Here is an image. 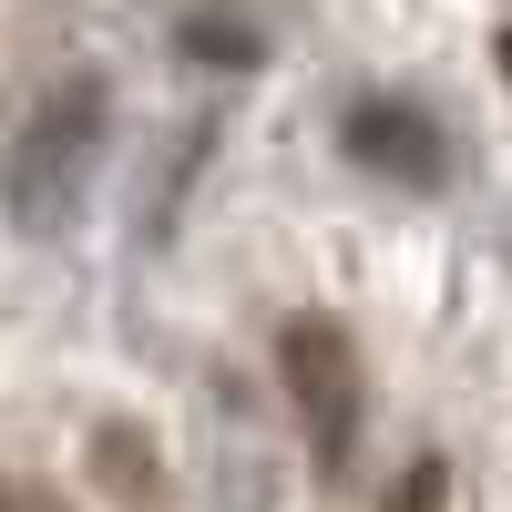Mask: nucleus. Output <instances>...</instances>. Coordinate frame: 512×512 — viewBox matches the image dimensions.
I'll list each match as a JSON object with an SVG mask.
<instances>
[{"label": "nucleus", "instance_id": "obj_3", "mask_svg": "<svg viewBox=\"0 0 512 512\" xmlns=\"http://www.w3.org/2000/svg\"><path fill=\"white\" fill-rule=\"evenodd\" d=\"M379 512H451V461H441V451H420L410 472L390 482V502H379Z\"/></svg>", "mask_w": 512, "mask_h": 512}, {"label": "nucleus", "instance_id": "obj_1", "mask_svg": "<svg viewBox=\"0 0 512 512\" xmlns=\"http://www.w3.org/2000/svg\"><path fill=\"white\" fill-rule=\"evenodd\" d=\"M277 369H287L297 420H308L318 472H349V451H359V359H349V338L328 318H297V328H277Z\"/></svg>", "mask_w": 512, "mask_h": 512}, {"label": "nucleus", "instance_id": "obj_4", "mask_svg": "<svg viewBox=\"0 0 512 512\" xmlns=\"http://www.w3.org/2000/svg\"><path fill=\"white\" fill-rule=\"evenodd\" d=\"M502 72H512V31H502Z\"/></svg>", "mask_w": 512, "mask_h": 512}, {"label": "nucleus", "instance_id": "obj_5", "mask_svg": "<svg viewBox=\"0 0 512 512\" xmlns=\"http://www.w3.org/2000/svg\"><path fill=\"white\" fill-rule=\"evenodd\" d=\"M0 512H11V492H0Z\"/></svg>", "mask_w": 512, "mask_h": 512}, {"label": "nucleus", "instance_id": "obj_2", "mask_svg": "<svg viewBox=\"0 0 512 512\" xmlns=\"http://www.w3.org/2000/svg\"><path fill=\"white\" fill-rule=\"evenodd\" d=\"M349 154L379 164V175H400V185H441V134L410 103H359L349 113Z\"/></svg>", "mask_w": 512, "mask_h": 512}]
</instances>
